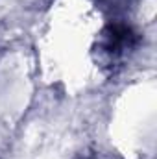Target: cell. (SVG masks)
I'll use <instances>...</instances> for the list:
<instances>
[{
    "instance_id": "cell-2",
    "label": "cell",
    "mask_w": 157,
    "mask_h": 159,
    "mask_svg": "<svg viewBox=\"0 0 157 159\" xmlns=\"http://www.w3.org/2000/svg\"><path fill=\"white\" fill-rule=\"evenodd\" d=\"M105 2H107V6H109L111 9H115V11L126 9V7H129V6L133 4V0H105Z\"/></svg>"
},
{
    "instance_id": "cell-1",
    "label": "cell",
    "mask_w": 157,
    "mask_h": 159,
    "mask_svg": "<svg viewBox=\"0 0 157 159\" xmlns=\"http://www.w3.org/2000/svg\"><path fill=\"white\" fill-rule=\"evenodd\" d=\"M139 41L141 37L137 30L128 20H122V19L109 20L98 34L96 43L92 46L94 63L104 72L115 74L135 54Z\"/></svg>"
},
{
    "instance_id": "cell-3",
    "label": "cell",
    "mask_w": 157,
    "mask_h": 159,
    "mask_svg": "<svg viewBox=\"0 0 157 159\" xmlns=\"http://www.w3.org/2000/svg\"><path fill=\"white\" fill-rule=\"evenodd\" d=\"M76 159H96V156H94L92 152H83V154H79Z\"/></svg>"
}]
</instances>
